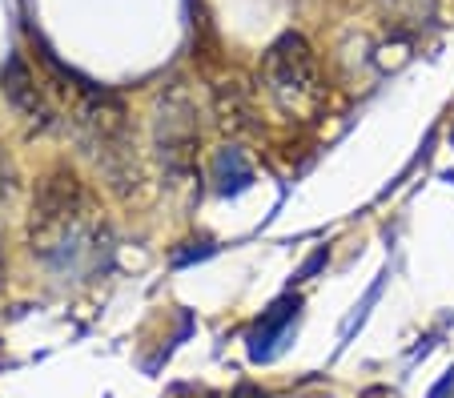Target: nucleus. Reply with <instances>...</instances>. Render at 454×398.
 I'll return each instance as SVG.
<instances>
[{
    "mask_svg": "<svg viewBox=\"0 0 454 398\" xmlns=\"http://www.w3.org/2000/svg\"><path fill=\"white\" fill-rule=\"evenodd\" d=\"M101 238V209L89 185L73 169H52L41 177L28 214V242L41 258H65L77 246Z\"/></svg>",
    "mask_w": 454,
    "mask_h": 398,
    "instance_id": "obj_1",
    "label": "nucleus"
},
{
    "mask_svg": "<svg viewBox=\"0 0 454 398\" xmlns=\"http://www.w3.org/2000/svg\"><path fill=\"white\" fill-rule=\"evenodd\" d=\"M262 89L270 101L290 117H306L322 105L326 85H322V65H317L314 44L301 33H282L262 57Z\"/></svg>",
    "mask_w": 454,
    "mask_h": 398,
    "instance_id": "obj_2",
    "label": "nucleus"
},
{
    "mask_svg": "<svg viewBox=\"0 0 454 398\" xmlns=\"http://www.w3.org/2000/svg\"><path fill=\"white\" fill-rule=\"evenodd\" d=\"M153 141H157V157H161L169 174L185 177L193 169V157H198V109H193L185 89H173L169 97H161Z\"/></svg>",
    "mask_w": 454,
    "mask_h": 398,
    "instance_id": "obj_3",
    "label": "nucleus"
},
{
    "mask_svg": "<svg viewBox=\"0 0 454 398\" xmlns=\"http://www.w3.org/2000/svg\"><path fill=\"white\" fill-rule=\"evenodd\" d=\"M0 89H4L9 105L33 129H49L52 125V105H49V97H44L41 81H36L33 69L25 65V57H9V65L0 73Z\"/></svg>",
    "mask_w": 454,
    "mask_h": 398,
    "instance_id": "obj_4",
    "label": "nucleus"
},
{
    "mask_svg": "<svg viewBox=\"0 0 454 398\" xmlns=\"http://www.w3.org/2000/svg\"><path fill=\"white\" fill-rule=\"evenodd\" d=\"M217 109H222L225 129H241V125H249V121H246L249 109H246V101H241V89H238V85L217 89Z\"/></svg>",
    "mask_w": 454,
    "mask_h": 398,
    "instance_id": "obj_5",
    "label": "nucleus"
},
{
    "mask_svg": "<svg viewBox=\"0 0 454 398\" xmlns=\"http://www.w3.org/2000/svg\"><path fill=\"white\" fill-rule=\"evenodd\" d=\"M12 190H17V169H12V161L4 157V149H0V206L12 198Z\"/></svg>",
    "mask_w": 454,
    "mask_h": 398,
    "instance_id": "obj_6",
    "label": "nucleus"
}]
</instances>
